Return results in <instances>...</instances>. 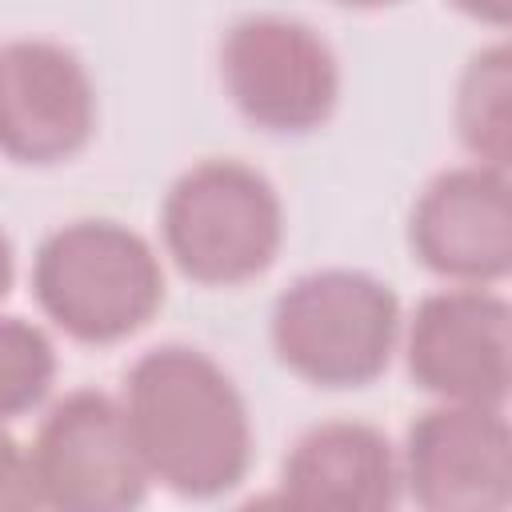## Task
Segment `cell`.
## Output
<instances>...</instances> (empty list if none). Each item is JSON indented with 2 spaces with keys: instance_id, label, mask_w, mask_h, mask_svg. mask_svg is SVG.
I'll return each instance as SVG.
<instances>
[{
  "instance_id": "obj_1",
  "label": "cell",
  "mask_w": 512,
  "mask_h": 512,
  "mask_svg": "<svg viewBox=\"0 0 512 512\" xmlns=\"http://www.w3.org/2000/svg\"><path fill=\"white\" fill-rule=\"evenodd\" d=\"M152 480L188 500L232 492L252 468V416L236 380L200 348L160 344L124 376L120 400Z\"/></svg>"
},
{
  "instance_id": "obj_2",
  "label": "cell",
  "mask_w": 512,
  "mask_h": 512,
  "mask_svg": "<svg viewBox=\"0 0 512 512\" xmlns=\"http://www.w3.org/2000/svg\"><path fill=\"white\" fill-rule=\"evenodd\" d=\"M32 296L64 336L116 344L136 336L164 304V268L128 224L84 216L60 224L36 248Z\"/></svg>"
},
{
  "instance_id": "obj_3",
  "label": "cell",
  "mask_w": 512,
  "mask_h": 512,
  "mask_svg": "<svg viewBox=\"0 0 512 512\" xmlns=\"http://www.w3.org/2000/svg\"><path fill=\"white\" fill-rule=\"evenodd\" d=\"M160 236L188 280L232 288L276 264L284 204L264 172L232 156H212L172 180L160 204Z\"/></svg>"
},
{
  "instance_id": "obj_4",
  "label": "cell",
  "mask_w": 512,
  "mask_h": 512,
  "mask_svg": "<svg viewBox=\"0 0 512 512\" xmlns=\"http://www.w3.org/2000/svg\"><path fill=\"white\" fill-rule=\"evenodd\" d=\"M276 360L316 388H364L392 364L400 300L360 268H320L292 280L272 304Z\"/></svg>"
},
{
  "instance_id": "obj_5",
  "label": "cell",
  "mask_w": 512,
  "mask_h": 512,
  "mask_svg": "<svg viewBox=\"0 0 512 512\" xmlns=\"http://www.w3.org/2000/svg\"><path fill=\"white\" fill-rule=\"evenodd\" d=\"M220 80L232 108L268 136H308L340 104V60L304 20L256 12L220 40Z\"/></svg>"
},
{
  "instance_id": "obj_6",
  "label": "cell",
  "mask_w": 512,
  "mask_h": 512,
  "mask_svg": "<svg viewBox=\"0 0 512 512\" xmlns=\"http://www.w3.org/2000/svg\"><path fill=\"white\" fill-rule=\"evenodd\" d=\"M36 500L64 512H128L148 496V468L120 400L96 388L48 408L28 448Z\"/></svg>"
},
{
  "instance_id": "obj_7",
  "label": "cell",
  "mask_w": 512,
  "mask_h": 512,
  "mask_svg": "<svg viewBox=\"0 0 512 512\" xmlns=\"http://www.w3.org/2000/svg\"><path fill=\"white\" fill-rule=\"evenodd\" d=\"M420 392L504 408L512 384V308L488 284H456L416 304L404 336Z\"/></svg>"
},
{
  "instance_id": "obj_8",
  "label": "cell",
  "mask_w": 512,
  "mask_h": 512,
  "mask_svg": "<svg viewBox=\"0 0 512 512\" xmlns=\"http://www.w3.org/2000/svg\"><path fill=\"white\" fill-rule=\"evenodd\" d=\"M400 480L428 512H500L512 500V428L496 404L440 400L404 436Z\"/></svg>"
},
{
  "instance_id": "obj_9",
  "label": "cell",
  "mask_w": 512,
  "mask_h": 512,
  "mask_svg": "<svg viewBox=\"0 0 512 512\" xmlns=\"http://www.w3.org/2000/svg\"><path fill=\"white\" fill-rule=\"evenodd\" d=\"M96 132V84L84 60L40 36L0 44V152L28 168L80 156Z\"/></svg>"
},
{
  "instance_id": "obj_10",
  "label": "cell",
  "mask_w": 512,
  "mask_h": 512,
  "mask_svg": "<svg viewBox=\"0 0 512 512\" xmlns=\"http://www.w3.org/2000/svg\"><path fill=\"white\" fill-rule=\"evenodd\" d=\"M412 256L452 284H496L512 268L508 168L464 164L432 176L408 216Z\"/></svg>"
},
{
  "instance_id": "obj_11",
  "label": "cell",
  "mask_w": 512,
  "mask_h": 512,
  "mask_svg": "<svg viewBox=\"0 0 512 512\" xmlns=\"http://www.w3.org/2000/svg\"><path fill=\"white\" fill-rule=\"evenodd\" d=\"M400 456L392 440L364 420H328L308 428L280 468V500L296 508L376 512L400 500Z\"/></svg>"
},
{
  "instance_id": "obj_12",
  "label": "cell",
  "mask_w": 512,
  "mask_h": 512,
  "mask_svg": "<svg viewBox=\"0 0 512 512\" xmlns=\"http://www.w3.org/2000/svg\"><path fill=\"white\" fill-rule=\"evenodd\" d=\"M456 136L476 164L508 168L512 156V56L508 44L480 48L456 84Z\"/></svg>"
},
{
  "instance_id": "obj_13",
  "label": "cell",
  "mask_w": 512,
  "mask_h": 512,
  "mask_svg": "<svg viewBox=\"0 0 512 512\" xmlns=\"http://www.w3.org/2000/svg\"><path fill=\"white\" fill-rule=\"evenodd\" d=\"M56 380L48 332L24 316H0V424L32 412Z\"/></svg>"
},
{
  "instance_id": "obj_14",
  "label": "cell",
  "mask_w": 512,
  "mask_h": 512,
  "mask_svg": "<svg viewBox=\"0 0 512 512\" xmlns=\"http://www.w3.org/2000/svg\"><path fill=\"white\" fill-rule=\"evenodd\" d=\"M36 484L28 452L0 424V508H36Z\"/></svg>"
},
{
  "instance_id": "obj_15",
  "label": "cell",
  "mask_w": 512,
  "mask_h": 512,
  "mask_svg": "<svg viewBox=\"0 0 512 512\" xmlns=\"http://www.w3.org/2000/svg\"><path fill=\"white\" fill-rule=\"evenodd\" d=\"M448 4L488 28H508V20H512V0H448Z\"/></svg>"
},
{
  "instance_id": "obj_16",
  "label": "cell",
  "mask_w": 512,
  "mask_h": 512,
  "mask_svg": "<svg viewBox=\"0 0 512 512\" xmlns=\"http://www.w3.org/2000/svg\"><path fill=\"white\" fill-rule=\"evenodd\" d=\"M12 276H16V256H12V240H8L4 228H0V300H4L8 288H12Z\"/></svg>"
},
{
  "instance_id": "obj_17",
  "label": "cell",
  "mask_w": 512,
  "mask_h": 512,
  "mask_svg": "<svg viewBox=\"0 0 512 512\" xmlns=\"http://www.w3.org/2000/svg\"><path fill=\"white\" fill-rule=\"evenodd\" d=\"M344 8H388V4H400V0H336Z\"/></svg>"
}]
</instances>
